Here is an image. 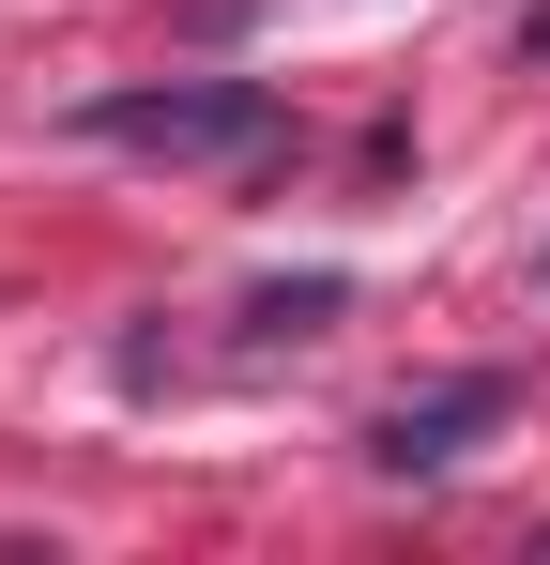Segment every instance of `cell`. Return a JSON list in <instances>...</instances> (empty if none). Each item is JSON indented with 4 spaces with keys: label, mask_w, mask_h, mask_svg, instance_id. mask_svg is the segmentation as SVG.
<instances>
[{
    "label": "cell",
    "mask_w": 550,
    "mask_h": 565,
    "mask_svg": "<svg viewBox=\"0 0 550 565\" xmlns=\"http://www.w3.org/2000/svg\"><path fill=\"white\" fill-rule=\"evenodd\" d=\"M77 122L107 153H154V169H261L290 138V107L261 77H138V93H92Z\"/></svg>",
    "instance_id": "6da1fadb"
},
{
    "label": "cell",
    "mask_w": 550,
    "mask_h": 565,
    "mask_svg": "<svg viewBox=\"0 0 550 565\" xmlns=\"http://www.w3.org/2000/svg\"><path fill=\"white\" fill-rule=\"evenodd\" d=\"M505 413H520V382H505V367H458V382H429V397H398V413L367 428V459H382V473H458Z\"/></svg>",
    "instance_id": "7a4b0ae2"
},
{
    "label": "cell",
    "mask_w": 550,
    "mask_h": 565,
    "mask_svg": "<svg viewBox=\"0 0 550 565\" xmlns=\"http://www.w3.org/2000/svg\"><path fill=\"white\" fill-rule=\"evenodd\" d=\"M337 306H352V276H290V290H261L245 321H261V337H321Z\"/></svg>",
    "instance_id": "3957f363"
}]
</instances>
